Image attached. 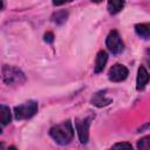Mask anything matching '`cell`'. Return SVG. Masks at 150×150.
Wrapping results in <instances>:
<instances>
[{
    "mask_svg": "<svg viewBox=\"0 0 150 150\" xmlns=\"http://www.w3.org/2000/svg\"><path fill=\"white\" fill-rule=\"evenodd\" d=\"M108 61V54L104 52V50H100L96 55V60H95V66H94V71L96 74L101 73L104 67H105V63Z\"/></svg>",
    "mask_w": 150,
    "mask_h": 150,
    "instance_id": "9c48e42d",
    "label": "cell"
},
{
    "mask_svg": "<svg viewBox=\"0 0 150 150\" xmlns=\"http://www.w3.org/2000/svg\"><path fill=\"white\" fill-rule=\"evenodd\" d=\"M149 146H150V137L149 136L139 139L138 143H137V148L138 149H149Z\"/></svg>",
    "mask_w": 150,
    "mask_h": 150,
    "instance_id": "5bb4252c",
    "label": "cell"
},
{
    "mask_svg": "<svg viewBox=\"0 0 150 150\" xmlns=\"http://www.w3.org/2000/svg\"><path fill=\"white\" fill-rule=\"evenodd\" d=\"M4 8V2H2V0H0V11Z\"/></svg>",
    "mask_w": 150,
    "mask_h": 150,
    "instance_id": "ac0fdd59",
    "label": "cell"
},
{
    "mask_svg": "<svg viewBox=\"0 0 150 150\" xmlns=\"http://www.w3.org/2000/svg\"><path fill=\"white\" fill-rule=\"evenodd\" d=\"M1 77L4 82L8 86H20L26 81L25 74L19 68L13 66H7V64L2 67Z\"/></svg>",
    "mask_w": 150,
    "mask_h": 150,
    "instance_id": "7a4b0ae2",
    "label": "cell"
},
{
    "mask_svg": "<svg viewBox=\"0 0 150 150\" xmlns=\"http://www.w3.org/2000/svg\"><path fill=\"white\" fill-rule=\"evenodd\" d=\"M111 98L110 97H107V94H105V90L103 91V90H101V91H98V93H96V94H94V96L91 97V100H90V102H91V104H94V105H96V107H105V105H108V104H110L111 103Z\"/></svg>",
    "mask_w": 150,
    "mask_h": 150,
    "instance_id": "52a82bcc",
    "label": "cell"
},
{
    "mask_svg": "<svg viewBox=\"0 0 150 150\" xmlns=\"http://www.w3.org/2000/svg\"><path fill=\"white\" fill-rule=\"evenodd\" d=\"M135 30L137 35H139L143 39H149L150 36V26L148 23H138L135 26Z\"/></svg>",
    "mask_w": 150,
    "mask_h": 150,
    "instance_id": "7c38bea8",
    "label": "cell"
},
{
    "mask_svg": "<svg viewBox=\"0 0 150 150\" xmlns=\"http://www.w3.org/2000/svg\"><path fill=\"white\" fill-rule=\"evenodd\" d=\"M105 45L112 54H120L124 49V43H123L117 30H111L108 34L107 40H105Z\"/></svg>",
    "mask_w": 150,
    "mask_h": 150,
    "instance_id": "277c9868",
    "label": "cell"
},
{
    "mask_svg": "<svg viewBox=\"0 0 150 150\" xmlns=\"http://www.w3.org/2000/svg\"><path fill=\"white\" fill-rule=\"evenodd\" d=\"M74 0H53V5L55 6H62L64 4H68V2H71Z\"/></svg>",
    "mask_w": 150,
    "mask_h": 150,
    "instance_id": "e0dca14e",
    "label": "cell"
},
{
    "mask_svg": "<svg viewBox=\"0 0 150 150\" xmlns=\"http://www.w3.org/2000/svg\"><path fill=\"white\" fill-rule=\"evenodd\" d=\"M90 117L88 118H77L75 120V128L79 135V139L82 144H86L89 139V125H90Z\"/></svg>",
    "mask_w": 150,
    "mask_h": 150,
    "instance_id": "5b68a950",
    "label": "cell"
},
{
    "mask_svg": "<svg viewBox=\"0 0 150 150\" xmlns=\"http://www.w3.org/2000/svg\"><path fill=\"white\" fill-rule=\"evenodd\" d=\"M112 148L114 149H123V148H125V149H132V145L129 144V143H116L115 145H112Z\"/></svg>",
    "mask_w": 150,
    "mask_h": 150,
    "instance_id": "9a60e30c",
    "label": "cell"
},
{
    "mask_svg": "<svg viewBox=\"0 0 150 150\" xmlns=\"http://www.w3.org/2000/svg\"><path fill=\"white\" fill-rule=\"evenodd\" d=\"M49 135L52 136V138L56 143H59L61 145L68 144L73 139V136H74V129H73L71 122L68 120V121H64L60 124L54 125L50 129Z\"/></svg>",
    "mask_w": 150,
    "mask_h": 150,
    "instance_id": "6da1fadb",
    "label": "cell"
},
{
    "mask_svg": "<svg viewBox=\"0 0 150 150\" xmlns=\"http://www.w3.org/2000/svg\"><path fill=\"white\" fill-rule=\"evenodd\" d=\"M11 120H12L11 109L5 104H0V123L7 125L8 123H11Z\"/></svg>",
    "mask_w": 150,
    "mask_h": 150,
    "instance_id": "8fae6325",
    "label": "cell"
},
{
    "mask_svg": "<svg viewBox=\"0 0 150 150\" xmlns=\"http://www.w3.org/2000/svg\"><path fill=\"white\" fill-rule=\"evenodd\" d=\"M45 41L48 42V43H52L54 41V34L52 32H48L45 34Z\"/></svg>",
    "mask_w": 150,
    "mask_h": 150,
    "instance_id": "2e32d148",
    "label": "cell"
},
{
    "mask_svg": "<svg viewBox=\"0 0 150 150\" xmlns=\"http://www.w3.org/2000/svg\"><path fill=\"white\" fill-rule=\"evenodd\" d=\"M67 18H68V13L64 12V11H61V12H57V13L53 14L52 21L54 23H56V25H62L63 22H66Z\"/></svg>",
    "mask_w": 150,
    "mask_h": 150,
    "instance_id": "4fadbf2b",
    "label": "cell"
},
{
    "mask_svg": "<svg viewBox=\"0 0 150 150\" xmlns=\"http://www.w3.org/2000/svg\"><path fill=\"white\" fill-rule=\"evenodd\" d=\"M91 1H93V2H101L102 0H91Z\"/></svg>",
    "mask_w": 150,
    "mask_h": 150,
    "instance_id": "d6986e66",
    "label": "cell"
},
{
    "mask_svg": "<svg viewBox=\"0 0 150 150\" xmlns=\"http://www.w3.org/2000/svg\"><path fill=\"white\" fill-rule=\"evenodd\" d=\"M148 81H149V73L143 66H141L138 68V71H137V80H136L137 90L144 89V87L148 84Z\"/></svg>",
    "mask_w": 150,
    "mask_h": 150,
    "instance_id": "ba28073f",
    "label": "cell"
},
{
    "mask_svg": "<svg viewBox=\"0 0 150 150\" xmlns=\"http://www.w3.org/2000/svg\"><path fill=\"white\" fill-rule=\"evenodd\" d=\"M124 7V0H108V12L110 14H117Z\"/></svg>",
    "mask_w": 150,
    "mask_h": 150,
    "instance_id": "30bf717a",
    "label": "cell"
},
{
    "mask_svg": "<svg viewBox=\"0 0 150 150\" xmlns=\"http://www.w3.org/2000/svg\"><path fill=\"white\" fill-rule=\"evenodd\" d=\"M38 112V103L35 101H27L14 108V116L16 120H28Z\"/></svg>",
    "mask_w": 150,
    "mask_h": 150,
    "instance_id": "3957f363",
    "label": "cell"
},
{
    "mask_svg": "<svg viewBox=\"0 0 150 150\" xmlns=\"http://www.w3.org/2000/svg\"><path fill=\"white\" fill-rule=\"evenodd\" d=\"M1 132H2V129H1V127H0V135H1Z\"/></svg>",
    "mask_w": 150,
    "mask_h": 150,
    "instance_id": "ffe728a7",
    "label": "cell"
},
{
    "mask_svg": "<svg viewBox=\"0 0 150 150\" xmlns=\"http://www.w3.org/2000/svg\"><path fill=\"white\" fill-rule=\"evenodd\" d=\"M128 74H129V71H128V69H127L125 66L120 64V63H116V64H114L109 69L108 77L112 82H122V81H124L128 77Z\"/></svg>",
    "mask_w": 150,
    "mask_h": 150,
    "instance_id": "8992f818",
    "label": "cell"
}]
</instances>
